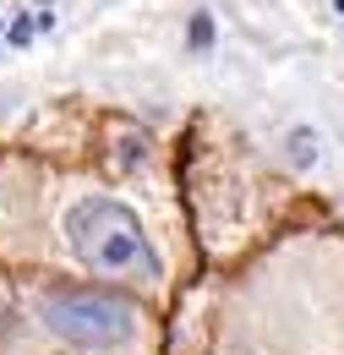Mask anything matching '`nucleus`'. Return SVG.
Returning a JSON list of instances; mask_svg holds the SVG:
<instances>
[{"label": "nucleus", "mask_w": 344, "mask_h": 355, "mask_svg": "<svg viewBox=\"0 0 344 355\" xmlns=\"http://www.w3.org/2000/svg\"><path fill=\"white\" fill-rule=\"evenodd\" d=\"M186 39H191V49H208V44H214V17H208V11H197V17H191V28H186Z\"/></svg>", "instance_id": "nucleus-4"}, {"label": "nucleus", "mask_w": 344, "mask_h": 355, "mask_svg": "<svg viewBox=\"0 0 344 355\" xmlns=\"http://www.w3.org/2000/svg\"><path fill=\"white\" fill-rule=\"evenodd\" d=\"M290 159H295V170H311V164H317V132H311V126H295V132H290Z\"/></svg>", "instance_id": "nucleus-3"}, {"label": "nucleus", "mask_w": 344, "mask_h": 355, "mask_svg": "<svg viewBox=\"0 0 344 355\" xmlns=\"http://www.w3.org/2000/svg\"><path fill=\"white\" fill-rule=\"evenodd\" d=\"M66 241L93 273L104 279H131V284H153L159 279V252L142 235V224L126 202L115 197H83L66 214Z\"/></svg>", "instance_id": "nucleus-1"}, {"label": "nucleus", "mask_w": 344, "mask_h": 355, "mask_svg": "<svg viewBox=\"0 0 344 355\" xmlns=\"http://www.w3.org/2000/svg\"><path fill=\"white\" fill-rule=\"evenodd\" d=\"M33 33H39V22H28V17H17V22L6 28V39H11V44H33Z\"/></svg>", "instance_id": "nucleus-5"}, {"label": "nucleus", "mask_w": 344, "mask_h": 355, "mask_svg": "<svg viewBox=\"0 0 344 355\" xmlns=\"http://www.w3.org/2000/svg\"><path fill=\"white\" fill-rule=\"evenodd\" d=\"M0 33H6V28H0Z\"/></svg>", "instance_id": "nucleus-7"}, {"label": "nucleus", "mask_w": 344, "mask_h": 355, "mask_svg": "<svg viewBox=\"0 0 344 355\" xmlns=\"http://www.w3.org/2000/svg\"><path fill=\"white\" fill-rule=\"evenodd\" d=\"M334 6H339V11H344V0H334Z\"/></svg>", "instance_id": "nucleus-6"}, {"label": "nucleus", "mask_w": 344, "mask_h": 355, "mask_svg": "<svg viewBox=\"0 0 344 355\" xmlns=\"http://www.w3.org/2000/svg\"><path fill=\"white\" fill-rule=\"evenodd\" d=\"M39 317L44 328L77 350H115L137 334V306L115 290H44L39 295Z\"/></svg>", "instance_id": "nucleus-2"}]
</instances>
